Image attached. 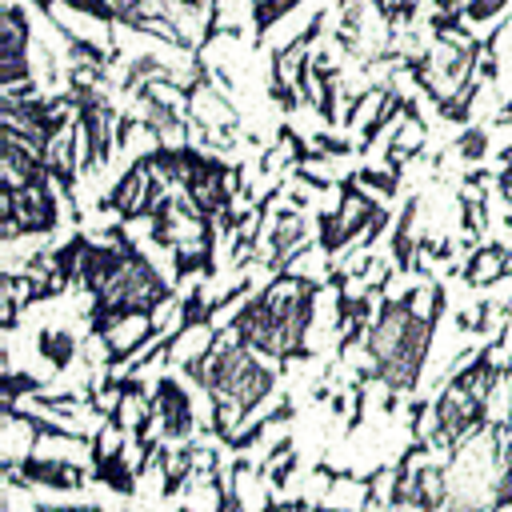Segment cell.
Here are the masks:
<instances>
[{
  "instance_id": "cell-9",
  "label": "cell",
  "mask_w": 512,
  "mask_h": 512,
  "mask_svg": "<svg viewBox=\"0 0 512 512\" xmlns=\"http://www.w3.org/2000/svg\"><path fill=\"white\" fill-rule=\"evenodd\" d=\"M4 512H12V508H8V504H4Z\"/></svg>"
},
{
  "instance_id": "cell-7",
  "label": "cell",
  "mask_w": 512,
  "mask_h": 512,
  "mask_svg": "<svg viewBox=\"0 0 512 512\" xmlns=\"http://www.w3.org/2000/svg\"><path fill=\"white\" fill-rule=\"evenodd\" d=\"M32 512H84V508H52V504H36Z\"/></svg>"
},
{
  "instance_id": "cell-1",
  "label": "cell",
  "mask_w": 512,
  "mask_h": 512,
  "mask_svg": "<svg viewBox=\"0 0 512 512\" xmlns=\"http://www.w3.org/2000/svg\"><path fill=\"white\" fill-rule=\"evenodd\" d=\"M412 300H416V292L384 304L380 316L372 320V332H368V356L376 364L372 372H376V380H384L396 392L416 388V376H420V364H424V352H428V340H432V328H436V316L444 304L440 288H436V312L432 316H416Z\"/></svg>"
},
{
  "instance_id": "cell-2",
  "label": "cell",
  "mask_w": 512,
  "mask_h": 512,
  "mask_svg": "<svg viewBox=\"0 0 512 512\" xmlns=\"http://www.w3.org/2000/svg\"><path fill=\"white\" fill-rule=\"evenodd\" d=\"M184 372L192 380H200L204 388H212L216 396L224 392V404L236 412V420L248 416L272 392V372L264 364H256L244 348L224 344L220 336L196 360H184Z\"/></svg>"
},
{
  "instance_id": "cell-5",
  "label": "cell",
  "mask_w": 512,
  "mask_h": 512,
  "mask_svg": "<svg viewBox=\"0 0 512 512\" xmlns=\"http://www.w3.org/2000/svg\"><path fill=\"white\" fill-rule=\"evenodd\" d=\"M40 352H44L56 368H64V364L72 360V352H76V340H72L64 328H48V332H40Z\"/></svg>"
},
{
  "instance_id": "cell-3",
  "label": "cell",
  "mask_w": 512,
  "mask_h": 512,
  "mask_svg": "<svg viewBox=\"0 0 512 512\" xmlns=\"http://www.w3.org/2000/svg\"><path fill=\"white\" fill-rule=\"evenodd\" d=\"M4 472L8 476H24V480H32V484H48V488H60V492H76L80 484H84V472L76 468V464H64V460H36V456H28V460H8L4 464Z\"/></svg>"
},
{
  "instance_id": "cell-8",
  "label": "cell",
  "mask_w": 512,
  "mask_h": 512,
  "mask_svg": "<svg viewBox=\"0 0 512 512\" xmlns=\"http://www.w3.org/2000/svg\"><path fill=\"white\" fill-rule=\"evenodd\" d=\"M316 512H344V508H316Z\"/></svg>"
},
{
  "instance_id": "cell-4",
  "label": "cell",
  "mask_w": 512,
  "mask_h": 512,
  "mask_svg": "<svg viewBox=\"0 0 512 512\" xmlns=\"http://www.w3.org/2000/svg\"><path fill=\"white\" fill-rule=\"evenodd\" d=\"M156 412H160V432L168 440H180L192 432V400L176 380H160L156 388Z\"/></svg>"
},
{
  "instance_id": "cell-6",
  "label": "cell",
  "mask_w": 512,
  "mask_h": 512,
  "mask_svg": "<svg viewBox=\"0 0 512 512\" xmlns=\"http://www.w3.org/2000/svg\"><path fill=\"white\" fill-rule=\"evenodd\" d=\"M496 8H504V0H468V8H464V12H468L472 20H484V16H492Z\"/></svg>"
}]
</instances>
